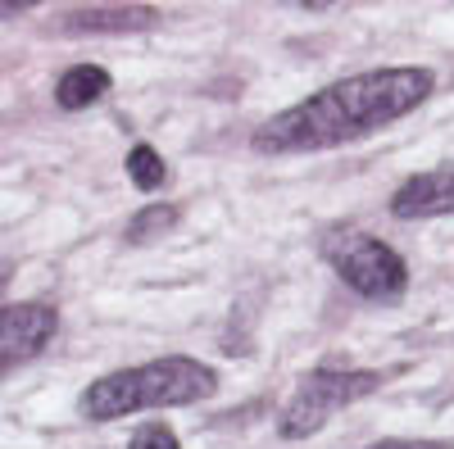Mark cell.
I'll return each instance as SVG.
<instances>
[{
	"label": "cell",
	"mask_w": 454,
	"mask_h": 449,
	"mask_svg": "<svg viewBox=\"0 0 454 449\" xmlns=\"http://www.w3.org/2000/svg\"><path fill=\"white\" fill-rule=\"evenodd\" d=\"M109 87H114V78L100 64H73L55 82V105L68 109V114H78V109H91L96 100H105Z\"/></svg>",
	"instance_id": "8"
},
{
	"label": "cell",
	"mask_w": 454,
	"mask_h": 449,
	"mask_svg": "<svg viewBox=\"0 0 454 449\" xmlns=\"http://www.w3.org/2000/svg\"><path fill=\"white\" fill-rule=\"evenodd\" d=\"M218 391V372L200 359L168 354V359H150L141 368H123L109 377L91 382L78 399L82 418L91 422H114V418H132L141 408H182L209 399Z\"/></svg>",
	"instance_id": "2"
},
{
	"label": "cell",
	"mask_w": 454,
	"mask_h": 449,
	"mask_svg": "<svg viewBox=\"0 0 454 449\" xmlns=\"http://www.w3.org/2000/svg\"><path fill=\"white\" fill-rule=\"evenodd\" d=\"M173 222H177V209H173V205H145V209L128 222V241H132V245H145V241L164 236Z\"/></svg>",
	"instance_id": "10"
},
{
	"label": "cell",
	"mask_w": 454,
	"mask_h": 449,
	"mask_svg": "<svg viewBox=\"0 0 454 449\" xmlns=\"http://www.w3.org/2000/svg\"><path fill=\"white\" fill-rule=\"evenodd\" d=\"M128 449H182V445H177V436H173L164 422H150V427H141V431L132 436Z\"/></svg>",
	"instance_id": "11"
},
{
	"label": "cell",
	"mask_w": 454,
	"mask_h": 449,
	"mask_svg": "<svg viewBox=\"0 0 454 449\" xmlns=\"http://www.w3.org/2000/svg\"><path fill=\"white\" fill-rule=\"evenodd\" d=\"M32 5L27 0H0V19H19V14H27Z\"/></svg>",
	"instance_id": "13"
},
{
	"label": "cell",
	"mask_w": 454,
	"mask_h": 449,
	"mask_svg": "<svg viewBox=\"0 0 454 449\" xmlns=\"http://www.w3.org/2000/svg\"><path fill=\"white\" fill-rule=\"evenodd\" d=\"M391 213H395L400 222H419V218H445V213H454V164L427 168V173H413L409 182H400L395 196H391Z\"/></svg>",
	"instance_id": "6"
},
{
	"label": "cell",
	"mask_w": 454,
	"mask_h": 449,
	"mask_svg": "<svg viewBox=\"0 0 454 449\" xmlns=\"http://www.w3.org/2000/svg\"><path fill=\"white\" fill-rule=\"evenodd\" d=\"M377 386H382V372H368V368H318V372H309V377L295 386V395L286 399L278 431H282L286 440H305V436H314L332 414H340V408L368 399Z\"/></svg>",
	"instance_id": "4"
},
{
	"label": "cell",
	"mask_w": 454,
	"mask_h": 449,
	"mask_svg": "<svg viewBox=\"0 0 454 449\" xmlns=\"http://www.w3.org/2000/svg\"><path fill=\"white\" fill-rule=\"evenodd\" d=\"M128 177H132V186L137 191H160V186L168 182V168H164V159H160V150L155 145H132L128 150Z\"/></svg>",
	"instance_id": "9"
},
{
	"label": "cell",
	"mask_w": 454,
	"mask_h": 449,
	"mask_svg": "<svg viewBox=\"0 0 454 449\" xmlns=\"http://www.w3.org/2000/svg\"><path fill=\"white\" fill-rule=\"evenodd\" d=\"M323 259L336 268L355 295L372 299V305H391L409 286V264L368 232H327L323 236Z\"/></svg>",
	"instance_id": "3"
},
{
	"label": "cell",
	"mask_w": 454,
	"mask_h": 449,
	"mask_svg": "<svg viewBox=\"0 0 454 449\" xmlns=\"http://www.w3.org/2000/svg\"><path fill=\"white\" fill-rule=\"evenodd\" d=\"M160 10L150 5H91V10H73L64 19V32H141L155 27Z\"/></svg>",
	"instance_id": "7"
},
{
	"label": "cell",
	"mask_w": 454,
	"mask_h": 449,
	"mask_svg": "<svg viewBox=\"0 0 454 449\" xmlns=\"http://www.w3.org/2000/svg\"><path fill=\"white\" fill-rule=\"evenodd\" d=\"M368 449H454L450 440H377V445H368Z\"/></svg>",
	"instance_id": "12"
},
{
	"label": "cell",
	"mask_w": 454,
	"mask_h": 449,
	"mask_svg": "<svg viewBox=\"0 0 454 449\" xmlns=\"http://www.w3.org/2000/svg\"><path fill=\"white\" fill-rule=\"evenodd\" d=\"M436 78L432 68H372L355 73L346 82H332L314 91L309 100H300L282 114H273L254 132L259 155H314V150H336L372 136L377 128H387L404 114H413L427 96Z\"/></svg>",
	"instance_id": "1"
},
{
	"label": "cell",
	"mask_w": 454,
	"mask_h": 449,
	"mask_svg": "<svg viewBox=\"0 0 454 449\" xmlns=\"http://www.w3.org/2000/svg\"><path fill=\"white\" fill-rule=\"evenodd\" d=\"M59 331L51 305H0V372L36 359Z\"/></svg>",
	"instance_id": "5"
}]
</instances>
